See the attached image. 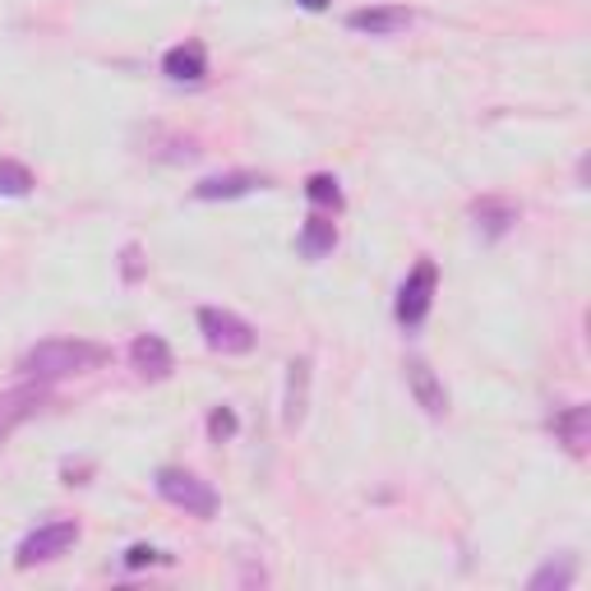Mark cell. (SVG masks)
Masks as SVG:
<instances>
[{"instance_id": "obj_15", "label": "cell", "mask_w": 591, "mask_h": 591, "mask_svg": "<svg viewBox=\"0 0 591 591\" xmlns=\"http://www.w3.org/2000/svg\"><path fill=\"white\" fill-rule=\"evenodd\" d=\"M338 246V227H333V217H305V227H300V254L305 259H323V254H333Z\"/></svg>"}, {"instance_id": "obj_9", "label": "cell", "mask_w": 591, "mask_h": 591, "mask_svg": "<svg viewBox=\"0 0 591 591\" xmlns=\"http://www.w3.org/2000/svg\"><path fill=\"white\" fill-rule=\"evenodd\" d=\"M550 430H555V440H559L568 453L582 457V453L591 448V407H587V402H568L564 411L550 416Z\"/></svg>"}, {"instance_id": "obj_4", "label": "cell", "mask_w": 591, "mask_h": 591, "mask_svg": "<svg viewBox=\"0 0 591 591\" xmlns=\"http://www.w3.org/2000/svg\"><path fill=\"white\" fill-rule=\"evenodd\" d=\"M200 333H204V342L213 346V352H223V356H246V352H254V342H259V333L246 319L231 315V310H217V305H204L200 310Z\"/></svg>"}, {"instance_id": "obj_21", "label": "cell", "mask_w": 591, "mask_h": 591, "mask_svg": "<svg viewBox=\"0 0 591 591\" xmlns=\"http://www.w3.org/2000/svg\"><path fill=\"white\" fill-rule=\"evenodd\" d=\"M121 259H125V264H121V269H125V282H139V277H144V254H139V246H125Z\"/></svg>"}, {"instance_id": "obj_12", "label": "cell", "mask_w": 591, "mask_h": 591, "mask_svg": "<svg viewBox=\"0 0 591 591\" xmlns=\"http://www.w3.org/2000/svg\"><path fill=\"white\" fill-rule=\"evenodd\" d=\"M129 365H135L144 379H167L177 361H171V346L158 333H139L135 342H129Z\"/></svg>"}, {"instance_id": "obj_17", "label": "cell", "mask_w": 591, "mask_h": 591, "mask_svg": "<svg viewBox=\"0 0 591 591\" xmlns=\"http://www.w3.org/2000/svg\"><path fill=\"white\" fill-rule=\"evenodd\" d=\"M33 171L24 162L14 158H0V194H10V200H24V194H33Z\"/></svg>"}, {"instance_id": "obj_11", "label": "cell", "mask_w": 591, "mask_h": 591, "mask_svg": "<svg viewBox=\"0 0 591 591\" xmlns=\"http://www.w3.org/2000/svg\"><path fill=\"white\" fill-rule=\"evenodd\" d=\"M162 75L177 79V83H204L208 79V52L204 42H181L162 56Z\"/></svg>"}, {"instance_id": "obj_18", "label": "cell", "mask_w": 591, "mask_h": 591, "mask_svg": "<svg viewBox=\"0 0 591 591\" xmlns=\"http://www.w3.org/2000/svg\"><path fill=\"white\" fill-rule=\"evenodd\" d=\"M305 194H310L315 208H342V190H338V177H328V171H315L310 181H305Z\"/></svg>"}, {"instance_id": "obj_22", "label": "cell", "mask_w": 591, "mask_h": 591, "mask_svg": "<svg viewBox=\"0 0 591 591\" xmlns=\"http://www.w3.org/2000/svg\"><path fill=\"white\" fill-rule=\"evenodd\" d=\"M305 10H328V0H300Z\"/></svg>"}, {"instance_id": "obj_6", "label": "cell", "mask_w": 591, "mask_h": 591, "mask_svg": "<svg viewBox=\"0 0 591 591\" xmlns=\"http://www.w3.org/2000/svg\"><path fill=\"white\" fill-rule=\"evenodd\" d=\"M416 24V14L407 5H365V10H352L346 14V29L352 33H365V37H398Z\"/></svg>"}, {"instance_id": "obj_8", "label": "cell", "mask_w": 591, "mask_h": 591, "mask_svg": "<svg viewBox=\"0 0 591 591\" xmlns=\"http://www.w3.org/2000/svg\"><path fill=\"white\" fill-rule=\"evenodd\" d=\"M407 388H411L416 407H421L425 416H434V421L448 411V388H444V379L434 375L425 361H407Z\"/></svg>"}, {"instance_id": "obj_2", "label": "cell", "mask_w": 591, "mask_h": 591, "mask_svg": "<svg viewBox=\"0 0 591 591\" xmlns=\"http://www.w3.org/2000/svg\"><path fill=\"white\" fill-rule=\"evenodd\" d=\"M434 292H440V269H434V259H421L398 287V305H393V315H398V323L407 328V333H416V328L425 323L430 305H434Z\"/></svg>"}, {"instance_id": "obj_19", "label": "cell", "mask_w": 591, "mask_h": 591, "mask_svg": "<svg viewBox=\"0 0 591 591\" xmlns=\"http://www.w3.org/2000/svg\"><path fill=\"white\" fill-rule=\"evenodd\" d=\"M236 430H240V421H236L231 407H213V411H208V440H213V444H227Z\"/></svg>"}, {"instance_id": "obj_10", "label": "cell", "mask_w": 591, "mask_h": 591, "mask_svg": "<svg viewBox=\"0 0 591 591\" xmlns=\"http://www.w3.org/2000/svg\"><path fill=\"white\" fill-rule=\"evenodd\" d=\"M310 411V356H296L287 365V398H282V425L296 430Z\"/></svg>"}, {"instance_id": "obj_16", "label": "cell", "mask_w": 591, "mask_h": 591, "mask_svg": "<svg viewBox=\"0 0 591 591\" xmlns=\"http://www.w3.org/2000/svg\"><path fill=\"white\" fill-rule=\"evenodd\" d=\"M573 578H578V559L573 555H559V559H550V564H541L536 568V573L527 578V587L532 591H568V587H573Z\"/></svg>"}, {"instance_id": "obj_20", "label": "cell", "mask_w": 591, "mask_h": 591, "mask_svg": "<svg viewBox=\"0 0 591 591\" xmlns=\"http://www.w3.org/2000/svg\"><path fill=\"white\" fill-rule=\"evenodd\" d=\"M152 564H167V555L152 550V545H129L125 550V568H152Z\"/></svg>"}, {"instance_id": "obj_5", "label": "cell", "mask_w": 591, "mask_h": 591, "mask_svg": "<svg viewBox=\"0 0 591 591\" xmlns=\"http://www.w3.org/2000/svg\"><path fill=\"white\" fill-rule=\"evenodd\" d=\"M75 541H79V522H47V527H37V532H29L24 541H19V568L60 559Z\"/></svg>"}, {"instance_id": "obj_13", "label": "cell", "mask_w": 591, "mask_h": 591, "mask_svg": "<svg viewBox=\"0 0 591 591\" xmlns=\"http://www.w3.org/2000/svg\"><path fill=\"white\" fill-rule=\"evenodd\" d=\"M254 190H264V177H254V171H227V177H208L194 185V200L217 204V200H240V194H254Z\"/></svg>"}, {"instance_id": "obj_7", "label": "cell", "mask_w": 591, "mask_h": 591, "mask_svg": "<svg viewBox=\"0 0 591 591\" xmlns=\"http://www.w3.org/2000/svg\"><path fill=\"white\" fill-rule=\"evenodd\" d=\"M42 407H47V384H24V388L0 393V444H5L24 421H33Z\"/></svg>"}, {"instance_id": "obj_14", "label": "cell", "mask_w": 591, "mask_h": 591, "mask_svg": "<svg viewBox=\"0 0 591 591\" xmlns=\"http://www.w3.org/2000/svg\"><path fill=\"white\" fill-rule=\"evenodd\" d=\"M471 217H476V231H486L490 240H499L503 231H513L518 223V204L513 200H495V194H486V200L471 204Z\"/></svg>"}, {"instance_id": "obj_3", "label": "cell", "mask_w": 591, "mask_h": 591, "mask_svg": "<svg viewBox=\"0 0 591 591\" xmlns=\"http://www.w3.org/2000/svg\"><path fill=\"white\" fill-rule=\"evenodd\" d=\"M152 486H158V495L167 503H177V509H185L194 518H213L217 513V490L194 471H185V467H162L158 476H152Z\"/></svg>"}, {"instance_id": "obj_1", "label": "cell", "mask_w": 591, "mask_h": 591, "mask_svg": "<svg viewBox=\"0 0 591 591\" xmlns=\"http://www.w3.org/2000/svg\"><path fill=\"white\" fill-rule=\"evenodd\" d=\"M106 356V346L98 342H83V338H52V342H37L33 352H24V375L37 384H56V379H70V375H89L98 370Z\"/></svg>"}]
</instances>
